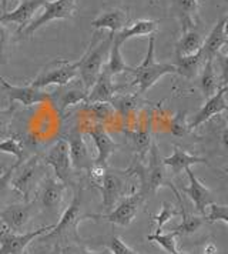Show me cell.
<instances>
[{"label":"cell","instance_id":"6da1fadb","mask_svg":"<svg viewBox=\"0 0 228 254\" xmlns=\"http://www.w3.org/2000/svg\"><path fill=\"white\" fill-rule=\"evenodd\" d=\"M112 42H113L112 33L106 37H100L99 33H96L87 52L77 62L79 63V69H77L79 76L77 77L87 93L90 90L91 86L94 84V81L97 80V77L100 76L103 67L106 64V60L109 59Z\"/></svg>","mask_w":228,"mask_h":254},{"label":"cell","instance_id":"7a4b0ae2","mask_svg":"<svg viewBox=\"0 0 228 254\" xmlns=\"http://www.w3.org/2000/svg\"><path fill=\"white\" fill-rule=\"evenodd\" d=\"M130 73L134 74V84L138 87V92L146 93L166 74L177 73V69L170 63L156 62V37L150 36L144 60L137 67H130Z\"/></svg>","mask_w":228,"mask_h":254},{"label":"cell","instance_id":"3957f363","mask_svg":"<svg viewBox=\"0 0 228 254\" xmlns=\"http://www.w3.org/2000/svg\"><path fill=\"white\" fill-rule=\"evenodd\" d=\"M45 162L37 157L20 163L11 177V189L23 197V201H32V196L36 193L40 182L46 176Z\"/></svg>","mask_w":228,"mask_h":254},{"label":"cell","instance_id":"277c9868","mask_svg":"<svg viewBox=\"0 0 228 254\" xmlns=\"http://www.w3.org/2000/svg\"><path fill=\"white\" fill-rule=\"evenodd\" d=\"M140 177H141V194L146 197V194L151 193L156 194L160 189L164 186L174 189L175 186L171 182V179L167 174V167L163 164V159H160V151L157 149V144L153 143L151 149L148 153V164L143 169H138Z\"/></svg>","mask_w":228,"mask_h":254},{"label":"cell","instance_id":"5b68a950","mask_svg":"<svg viewBox=\"0 0 228 254\" xmlns=\"http://www.w3.org/2000/svg\"><path fill=\"white\" fill-rule=\"evenodd\" d=\"M67 186L53 176H45L36 190V206L50 217H58L63 211V201Z\"/></svg>","mask_w":228,"mask_h":254},{"label":"cell","instance_id":"8992f818","mask_svg":"<svg viewBox=\"0 0 228 254\" xmlns=\"http://www.w3.org/2000/svg\"><path fill=\"white\" fill-rule=\"evenodd\" d=\"M79 63L68 60H55L46 64L42 71L34 77L29 84L36 89H45L49 86H66L68 83L77 79Z\"/></svg>","mask_w":228,"mask_h":254},{"label":"cell","instance_id":"52a82bcc","mask_svg":"<svg viewBox=\"0 0 228 254\" xmlns=\"http://www.w3.org/2000/svg\"><path fill=\"white\" fill-rule=\"evenodd\" d=\"M43 12L32 20L26 29L19 33V37H30L39 29L55 20H67L76 13V0H46L42 6Z\"/></svg>","mask_w":228,"mask_h":254},{"label":"cell","instance_id":"ba28073f","mask_svg":"<svg viewBox=\"0 0 228 254\" xmlns=\"http://www.w3.org/2000/svg\"><path fill=\"white\" fill-rule=\"evenodd\" d=\"M36 203L32 201H19L11 203L0 208V223L11 233H23L36 213Z\"/></svg>","mask_w":228,"mask_h":254},{"label":"cell","instance_id":"9c48e42d","mask_svg":"<svg viewBox=\"0 0 228 254\" xmlns=\"http://www.w3.org/2000/svg\"><path fill=\"white\" fill-rule=\"evenodd\" d=\"M143 201H144V196L141 193H134V194H130L127 197H121L118 200V203L107 214H102L99 217H102L112 224L127 227L134 221Z\"/></svg>","mask_w":228,"mask_h":254},{"label":"cell","instance_id":"30bf717a","mask_svg":"<svg viewBox=\"0 0 228 254\" xmlns=\"http://www.w3.org/2000/svg\"><path fill=\"white\" fill-rule=\"evenodd\" d=\"M0 86L3 89V92L6 93L11 104L17 102V103L23 104L24 107H30L34 104L50 103V93L43 92L42 89H36L30 84L14 86L6 80L1 74H0Z\"/></svg>","mask_w":228,"mask_h":254},{"label":"cell","instance_id":"8fae6325","mask_svg":"<svg viewBox=\"0 0 228 254\" xmlns=\"http://www.w3.org/2000/svg\"><path fill=\"white\" fill-rule=\"evenodd\" d=\"M55 224H49L39 227L33 231L26 233H11V231H1L0 233V254H23L26 247L33 242L34 239L47 234L53 230Z\"/></svg>","mask_w":228,"mask_h":254},{"label":"cell","instance_id":"7c38bea8","mask_svg":"<svg viewBox=\"0 0 228 254\" xmlns=\"http://www.w3.org/2000/svg\"><path fill=\"white\" fill-rule=\"evenodd\" d=\"M97 185L102 191V207L109 213L124 194V176L118 170L106 169V173Z\"/></svg>","mask_w":228,"mask_h":254},{"label":"cell","instance_id":"4fadbf2b","mask_svg":"<svg viewBox=\"0 0 228 254\" xmlns=\"http://www.w3.org/2000/svg\"><path fill=\"white\" fill-rule=\"evenodd\" d=\"M45 164H49L53 172L56 179L60 182L66 183L71 177V162H70V154H68V144L64 139H58L47 150L45 156Z\"/></svg>","mask_w":228,"mask_h":254},{"label":"cell","instance_id":"5bb4252c","mask_svg":"<svg viewBox=\"0 0 228 254\" xmlns=\"http://www.w3.org/2000/svg\"><path fill=\"white\" fill-rule=\"evenodd\" d=\"M68 144V154L71 166L77 170H89L91 164L94 163L91 153L84 140V133L80 128H73L66 136Z\"/></svg>","mask_w":228,"mask_h":254},{"label":"cell","instance_id":"9a60e30c","mask_svg":"<svg viewBox=\"0 0 228 254\" xmlns=\"http://www.w3.org/2000/svg\"><path fill=\"white\" fill-rule=\"evenodd\" d=\"M81 194H83L81 189H77L74 191V196H73V200H71L70 206L61 211L58 223L55 224L53 230L47 233L49 237L63 236V234H66L68 231H74L76 233V229H77L79 223L83 219V216H81Z\"/></svg>","mask_w":228,"mask_h":254},{"label":"cell","instance_id":"2e32d148","mask_svg":"<svg viewBox=\"0 0 228 254\" xmlns=\"http://www.w3.org/2000/svg\"><path fill=\"white\" fill-rule=\"evenodd\" d=\"M87 134L93 139V143H94L96 150H97V157L94 159V163L102 164V166H107L109 159L113 156L115 149H118V144L107 133L104 125L90 122L87 125Z\"/></svg>","mask_w":228,"mask_h":254},{"label":"cell","instance_id":"e0dca14e","mask_svg":"<svg viewBox=\"0 0 228 254\" xmlns=\"http://www.w3.org/2000/svg\"><path fill=\"white\" fill-rule=\"evenodd\" d=\"M226 94H227V86H223L214 96L207 99V102L203 104V107L194 115L193 120L188 123L190 131L194 130V128H197V127H200L201 125H204L205 122H208L214 116L227 112L228 104Z\"/></svg>","mask_w":228,"mask_h":254},{"label":"cell","instance_id":"ac0fdd59","mask_svg":"<svg viewBox=\"0 0 228 254\" xmlns=\"http://www.w3.org/2000/svg\"><path fill=\"white\" fill-rule=\"evenodd\" d=\"M227 23L228 17L227 16H223L214 24L213 30L210 32V35L207 36V39L203 40L201 55H203L204 60H216L221 55V50L227 46Z\"/></svg>","mask_w":228,"mask_h":254},{"label":"cell","instance_id":"d6986e66","mask_svg":"<svg viewBox=\"0 0 228 254\" xmlns=\"http://www.w3.org/2000/svg\"><path fill=\"white\" fill-rule=\"evenodd\" d=\"M87 100V92L83 87L81 81L79 84H74L73 81L66 86L58 87L57 92H50V103L56 106L58 113H64L70 106L79 103H86Z\"/></svg>","mask_w":228,"mask_h":254},{"label":"cell","instance_id":"ffe728a7","mask_svg":"<svg viewBox=\"0 0 228 254\" xmlns=\"http://www.w3.org/2000/svg\"><path fill=\"white\" fill-rule=\"evenodd\" d=\"M46 0H22L20 4L11 10L0 14V22L1 23H14L19 26L17 35L32 23L36 12L45 4Z\"/></svg>","mask_w":228,"mask_h":254},{"label":"cell","instance_id":"44dd1931","mask_svg":"<svg viewBox=\"0 0 228 254\" xmlns=\"http://www.w3.org/2000/svg\"><path fill=\"white\" fill-rule=\"evenodd\" d=\"M185 173L188 176V182L190 185L187 187H182L181 193L187 194L190 197V200L193 201L194 207L195 210L200 213V214H205V210L207 207L213 203V196H211V190L203 185L191 170V167L185 169Z\"/></svg>","mask_w":228,"mask_h":254},{"label":"cell","instance_id":"7402d4cb","mask_svg":"<svg viewBox=\"0 0 228 254\" xmlns=\"http://www.w3.org/2000/svg\"><path fill=\"white\" fill-rule=\"evenodd\" d=\"M163 164L170 169L172 174H180L181 172H185V169L195 166V164H205V166H210L213 167V164L208 162L204 157H200V156H194L190 154L185 149H182L181 146H174V151L172 154L169 157H164L163 159Z\"/></svg>","mask_w":228,"mask_h":254},{"label":"cell","instance_id":"603a6c76","mask_svg":"<svg viewBox=\"0 0 228 254\" xmlns=\"http://www.w3.org/2000/svg\"><path fill=\"white\" fill-rule=\"evenodd\" d=\"M120 87L113 83V77L102 70L100 76L87 93L86 103H112L113 97L118 93Z\"/></svg>","mask_w":228,"mask_h":254},{"label":"cell","instance_id":"cb8c5ba5","mask_svg":"<svg viewBox=\"0 0 228 254\" xmlns=\"http://www.w3.org/2000/svg\"><path fill=\"white\" fill-rule=\"evenodd\" d=\"M127 22H128V14H127L125 10H123V9H113V10L104 12L100 16H97L91 22V26L96 30L107 29L114 36L117 35L120 30L124 29Z\"/></svg>","mask_w":228,"mask_h":254},{"label":"cell","instance_id":"d4e9b609","mask_svg":"<svg viewBox=\"0 0 228 254\" xmlns=\"http://www.w3.org/2000/svg\"><path fill=\"white\" fill-rule=\"evenodd\" d=\"M200 9V0H171V10L181 22L182 32L194 29Z\"/></svg>","mask_w":228,"mask_h":254},{"label":"cell","instance_id":"484cf974","mask_svg":"<svg viewBox=\"0 0 228 254\" xmlns=\"http://www.w3.org/2000/svg\"><path fill=\"white\" fill-rule=\"evenodd\" d=\"M159 29L157 20H147V19H140L130 27L125 26L123 30H120L117 35L113 36L114 42H117L120 46H123L127 40L133 37H141V36H154Z\"/></svg>","mask_w":228,"mask_h":254},{"label":"cell","instance_id":"4316f807","mask_svg":"<svg viewBox=\"0 0 228 254\" xmlns=\"http://www.w3.org/2000/svg\"><path fill=\"white\" fill-rule=\"evenodd\" d=\"M223 86H227V84H220L214 60H205L200 71V89L205 99H210L211 96H214Z\"/></svg>","mask_w":228,"mask_h":254},{"label":"cell","instance_id":"83f0119b","mask_svg":"<svg viewBox=\"0 0 228 254\" xmlns=\"http://www.w3.org/2000/svg\"><path fill=\"white\" fill-rule=\"evenodd\" d=\"M174 194L178 200V204L181 207V216L182 221L181 224H178L175 229H172V233L178 237V236H190V234H194L195 231L200 230V227L204 224V217L201 216H194V214H187L185 210H184V204H182L181 196H180V191L177 189L172 190Z\"/></svg>","mask_w":228,"mask_h":254},{"label":"cell","instance_id":"f1b7e54d","mask_svg":"<svg viewBox=\"0 0 228 254\" xmlns=\"http://www.w3.org/2000/svg\"><path fill=\"white\" fill-rule=\"evenodd\" d=\"M201 46H203L201 35L194 29L185 30V32H182V36L175 45V58L195 55L197 52L201 50Z\"/></svg>","mask_w":228,"mask_h":254},{"label":"cell","instance_id":"f546056e","mask_svg":"<svg viewBox=\"0 0 228 254\" xmlns=\"http://www.w3.org/2000/svg\"><path fill=\"white\" fill-rule=\"evenodd\" d=\"M83 112L93 123L107 125L115 117V109L112 103H83Z\"/></svg>","mask_w":228,"mask_h":254},{"label":"cell","instance_id":"4dcf8cb0","mask_svg":"<svg viewBox=\"0 0 228 254\" xmlns=\"http://www.w3.org/2000/svg\"><path fill=\"white\" fill-rule=\"evenodd\" d=\"M204 62L205 60L203 58V55H201V50H200V52H197L195 55H191V56L177 58V62H175L174 66L177 69V73H180L185 79H194L195 76L200 74Z\"/></svg>","mask_w":228,"mask_h":254},{"label":"cell","instance_id":"1f68e13d","mask_svg":"<svg viewBox=\"0 0 228 254\" xmlns=\"http://www.w3.org/2000/svg\"><path fill=\"white\" fill-rule=\"evenodd\" d=\"M130 67L123 59L121 55V46L117 43V42H112V47H110V53H109V59H107V63L104 64L103 70L110 74L112 77L117 76V74H121L124 71H130Z\"/></svg>","mask_w":228,"mask_h":254},{"label":"cell","instance_id":"d6a6232c","mask_svg":"<svg viewBox=\"0 0 228 254\" xmlns=\"http://www.w3.org/2000/svg\"><path fill=\"white\" fill-rule=\"evenodd\" d=\"M130 137H131V141H133V146H134L137 156L141 160H146V157L150 153V149H151V144H153L150 127L141 126L140 128L134 130L130 134Z\"/></svg>","mask_w":228,"mask_h":254},{"label":"cell","instance_id":"836d02e7","mask_svg":"<svg viewBox=\"0 0 228 254\" xmlns=\"http://www.w3.org/2000/svg\"><path fill=\"white\" fill-rule=\"evenodd\" d=\"M178 214H180V213H178V210H177V208L174 207V204H171V203H169V201H164V203H163V207H161V211H160L159 214L151 216L153 221H156V223H157V227H156L154 234H160V233L163 231L164 224H166V223H169L171 219L177 217Z\"/></svg>","mask_w":228,"mask_h":254},{"label":"cell","instance_id":"e575fe53","mask_svg":"<svg viewBox=\"0 0 228 254\" xmlns=\"http://www.w3.org/2000/svg\"><path fill=\"white\" fill-rule=\"evenodd\" d=\"M147 240L148 242L159 244L160 247H163L169 254L175 253L178 250L177 249V236L172 231L167 233V234H163V233H160V234H154V233L153 234H148Z\"/></svg>","mask_w":228,"mask_h":254},{"label":"cell","instance_id":"d590c367","mask_svg":"<svg viewBox=\"0 0 228 254\" xmlns=\"http://www.w3.org/2000/svg\"><path fill=\"white\" fill-rule=\"evenodd\" d=\"M0 153L10 154L16 159V163L24 162V149L23 144L17 139H4L0 141Z\"/></svg>","mask_w":228,"mask_h":254},{"label":"cell","instance_id":"8d00e7d4","mask_svg":"<svg viewBox=\"0 0 228 254\" xmlns=\"http://www.w3.org/2000/svg\"><path fill=\"white\" fill-rule=\"evenodd\" d=\"M208 214L204 219V221H210V223H217L221 221L224 226H228V207L226 204H217V203H211L208 207Z\"/></svg>","mask_w":228,"mask_h":254},{"label":"cell","instance_id":"74e56055","mask_svg":"<svg viewBox=\"0 0 228 254\" xmlns=\"http://www.w3.org/2000/svg\"><path fill=\"white\" fill-rule=\"evenodd\" d=\"M112 104L115 109V112H120L123 115H127L130 113L131 110L136 109L137 99L136 96H130V94H120V96H114L113 100H112Z\"/></svg>","mask_w":228,"mask_h":254},{"label":"cell","instance_id":"f35d334b","mask_svg":"<svg viewBox=\"0 0 228 254\" xmlns=\"http://www.w3.org/2000/svg\"><path fill=\"white\" fill-rule=\"evenodd\" d=\"M170 131L171 134L175 136V137H182L190 131L188 122H187V112H178L171 119Z\"/></svg>","mask_w":228,"mask_h":254},{"label":"cell","instance_id":"ab89813d","mask_svg":"<svg viewBox=\"0 0 228 254\" xmlns=\"http://www.w3.org/2000/svg\"><path fill=\"white\" fill-rule=\"evenodd\" d=\"M17 166H19V163H14L7 170L0 173V204H1L3 200H6L9 197L10 191H13V189H11V177H13L14 170H16Z\"/></svg>","mask_w":228,"mask_h":254},{"label":"cell","instance_id":"60d3db41","mask_svg":"<svg viewBox=\"0 0 228 254\" xmlns=\"http://www.w3.org/2000/svg\"><path fill=\"white\" fill-rule=\"evenodd\" d=\"M107 247H109L112 254H137L118 236H112L107 242Z\"/></svg>","mask_w":228,"mask_h":254},{"label":"cell","instance_id":"b9f144b4","mask_svg":"<svg viewBox=\"0 0 228 254\" xmlns=\"http://www.w3.org/2000/svg\"><path fill=\"white\" fill-rule=\"evenodd\" d=\"M9 40H10V35L9 30L6 29L4 23L0 22V64H3L6 60V49L9 46Z\"/></svg>","mask_w":228,"mask_h":254},{"label":"cell","instance_id":"7bdbcfd3","mask_svg":"<svg viewBox=\"0 0 228 254\" xmlns=\"http://www.w3.org/2000/svg\"><path fill=\"white\" fill-rule=\"evenodd\" d=\"M13 113H14V107L13 106L4 109V110H0V128H3V127H6L9 125V122L13 117Z\"/></svg>","mask_w":228,"mask_h":254},{"label":"cell","instance_id":"ee69618b","mask_svg":"<svg viewBox=\"0 0 228 254\" xmlns=\"http://www.w3.org/2000/svg\"><path fill=\"white\" fill-rule=\"evenodd\" d=\"M61 254H103V253H96V252H90L84 247H80V246H68L63 250Z\"/></svg>","mask_w":228,"mask_h":254},{"label":"cell","instance_id":"f6af8a7d","mask_svg":"<svg viewBox=\"0 0 228 254\" xmlns=\"http://www.w3.org/2000/svg\"><path fill=\"white\" fill-rule=\"evenodd\" d=\"M203 254H218V247L213 242L207 243L203 249Z\"/></svg>","mask_w":228,"mask_h":254},{"label":"cell","instance_id":"bcb514c9","mask_svg":"<svg viewBox=\"0 0 228 254\" xmlns=\"http://www.w3.org/2000/svg\"><path fill=\"white\" fill-rule=\"evenodd\" d=\"M7 1H9V0H0V3H1V6H3V7H6ZM17 1H22V0H17Z\"/></svg>","mask_w":228,"mask_h":254},{"label":"cell","instance_id":"7dc6e473","mask_svg":"<svg viewBox=\"0 0 228 254\" xmlns=\"http://www.w3.org/2000/svg\"><path fill=\"white\" fill-rule=\"evenodd\" d=\"M172 254H188V253H184V252H180V250H177L175 253H172Z\"/></svg>","mask_w":228,"mask_h":254},{"label":"cell","instance_id":"c3c4849f","mask_svg":"<svg viewBox=\"0 0 228 254\" xmlns=\"http://www.w3.org/2000/svg\"><path fill=\"white\" fill-rule=\"evenodd\" d=\"M23 254H29V253H26V252H23Z\"/></svg>","mask_w":228,"mask_h":254},{"label":"cell","instance_id":"681fc988","mask_svg":"<svg viewBox=\"0 0 228 254\" xmlns=\"http://www.w3.org/2000/svg\"><path fill=\"white\" fill-rule=\"evenodd\" d=\"M224 1H227V0H224Z\"/></svg>","mask_w":228,"mask_h":254}]
</instances>
